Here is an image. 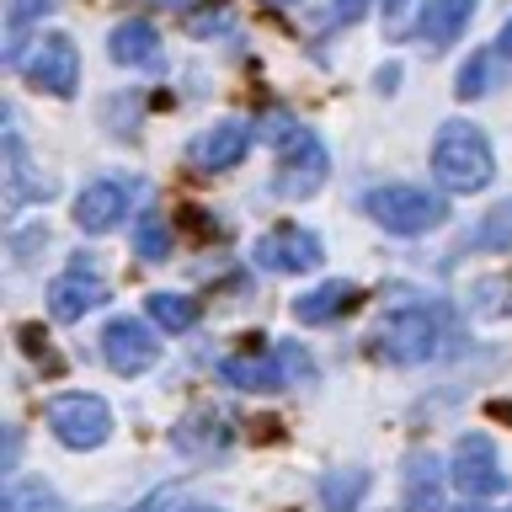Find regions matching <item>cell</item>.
<instances>
[{
	"label": "cell",
	"instance_id": "5b68a950",
	"mask_svg": "<svg viewBox=\"0 0 512 512\" xmlns=\"http://www.w3.org/2000/svg\"><path fill=\"white\" fill-rule=\"evenodd\" d=\"M48 432L64 448H102L112 438V411L102 395H54L48 400Z\"/></svg>",
	"mask_w": 512,
	"mask_h": 512
},
{
	"label": "cell",
	"instance_id": "9a60e30c",
	"mask_svg": "<svg viewBox=\"0 0 512 512\" xmlns=\"http://www.w3.org/2000/svg\"><path fill=\"white\" fill-rule=\"evenodd\" d=\"M470 16H475V0H427L422 22H416V38L427 48H448V43L464 38Z\"/></svg>",
	"mask_w": 512,
	"mask_h": 512
},
{
	"label": "cell",
	"instance_id": "f1b7e54d",
	"mask_svg": "<svg viewBox=\"0 0 512 512\" xmlns=\"http://www.w3.org/2000/svg\"><path fill=\"white\" fill-rule=\"evenodd\" d=\"M496 54H502V59H512V22L502 27V38H496Z\"/></svg>",
	"mask_w": 512,
	"mask_h": 512
},
{
	"label": "cell",
	"instance_id": "4316f807",
	"mask_svg": "<svg viewBox=\"0 0 512 512\" xmlns=\"http://www.w3.org/2000/svg\"><path fill=\"white\" fill-rule=\"evenodd\" d=\"M134 512H219V507H208V502H192V496H155V502H144Z\"/></svg>",
	"mask_w": 512,
	"mask_h": 512
},
{
	"label": "cell",
	"instance_id": "7a4b0ae2",
	"mask_svg": "<svg viewBox=\"0 0 512 512\" xmlns=\"http://www.w3.org/2000/svg\"><path fill=\"white\" fill-rule=\"evenodd\" d=\"M443 342H448V326L438 304H395L390 315H379V331H374L379 358L390 363H427L443 352Z\"/></svg>",
	"mask_w": 512,
	"mask_h": 512
},
{
	"label": "cell",
	"instance_id": "52a82bcc",
	"mask_svg": "<svg viewBox=\"0 0 512 512\" xmlns=\"http://www.w3.org/2000/svg\"><path fill=\"white\" fill-rule=\"evenodd\" d=\"M22 75L38 91H48V96H75V86H80V48H75V38L43 32V38L32 43V54L22 59Z\"/></svg>",
	"mask_w": 512,
	"mask_h": 512
},
{
	"label": "cell",
	"instance_id": "8fae6325",
	"mask_svg": "<svg viewBox=\"0 0 512 512\" xmlns=\"http://www.w3.org/2000/svg\"><path fill=\"white\" fill-rule=\"evenodd\" d=\"M128 198H134V187L118 182V176H102V182H86L75 198V224L86 235H107L118 230L123 214H128Z\"/></svg>",
	"mask_w": 512,
	"mask_h": 512
},
{
	"label": "cell",
	"instance_id": "cb8c5ba5",
	"mask_svg": "<svg viewBox=\"0 0 512 512\" xmlns=\"http://www.w3.org/2000/svg\"><path fill=\"white\" fill-rule=\"evenodd\" d=\"M406 502L416 507V512H443L438 507V464L432 459H411V475H406Z\"/></svg>",
	"mask_w": 512,
	"mask_h": 512
},
{
	"label": "cell",
	"instance_id": "d6986e66",
	"mask_svg": "<svg viewBox=\"0 0 512 512\" xmlns=\"http://www.w3.org/2000/svg\"><path fill=\"white\" fill-rule=\"evenodd\" d=\"M6 512H70V507H64V496L54 486L22 475V480H11V486H6Z\"/></svg>",
	"mask_w": 512,
	"mask_h": 512
},
{
	"label": "cell",
	"instance_id": "9c48e42d",
	"mask_svg": "<svg viewBox=\"0 0 512 512\" xmlns=\"http://www.w3.org/2000/svg\"><path fill=\"white\" fill-rule=\"evenodd\" d=\"M256 267L262 272H315L326 246H320L315 230H299V224H272L267 235H256Z\"/></svg>",
	"mask_w": 512,
	"mask_h": 512
},
{
	"label": "cell",
	"instance_id": "8992f818",
	"mask_svg": "<svg viewBox=\"0 0 512 512\" xmlns=\"http://www.w3.org/2000/svg\"><path fill=\"white\" fill-rule=\"evenodd\" d=\"M448 480L464 491V496H502L512 480L502 470V454L486 432H464L459 448H454V464H448Z\"/></svg>",
	"mask_w": 512,
	"mask_h": 512
},
{
	"label": "cell",
	"instance_id": "4dcf8cb0",
	"mask_svg": "<svg viewBox=\"0 0 512 512\" xmlns=\"http://www.w3.org/2000/svg\"><path fill=\"white\" fill-rule=\"evenodd\" d=\"M144 6H166V11H182V6H192V0H144Z\"/></svg>",
	"mask_w": 512,
	"mask_h": 512
},
{
	"label": "cell",
	"instance_id": "ba28073f",
	"mask_svg": "<svg viewBox=\"0 0 512 512\" xmlns=\"http://www.w3.org/2000/svg\"><path fill=\"white\" fill-rule=\"evenodd\" d=\"M102 358H107L112 374H123V379L155 368V358H160L155 326H150V320H139V315H112L107 331H102Z\"/></svg>",
	"mask_w": 512,
	"mask_h": 512
},
{
	"label": "cell",
	"instance_id": "4fadbf2b",
	"mask_svg": "<svg viewBox=\"0 0 512 512\" xmlns=\"http://www.w3.org/2000/svg\"><path fill=\"white\" fill-rule=\"evenodd\" d=\"M107 54L118 59L123 70H160V64H166L160 32L144 22V16H123V22L107 32Z\"/></svg>",
	"mask_w": 512,
	"mask_h": 512
},
{
	"label": "cell",
	"instance_id": "484cf974",
	"mask_svg": "<svg viewBox=\"0 0 512 512\" xmlns=\"http://www.w3.org/2000/svg\"><path fill=\"white\" fill-rule=\"evenodd\" d=\"M278 358H283V368H288V379H315V363H310V352H304L299 342H278Z\"/></svg>",
	"mask_w": 512,
	"mask_h": 512
},
{
	"label": "cell",
	"instance_id": "e0dca14e",
	"mask_svg": "<svg viewBox=\"0 0 512 512\" xmlns=\"http://www.w3.org/2000/svg\"><path fill=\"white\" fill-rule=\"evenodd\" d=\"M48 187L38 171H32V160H27V150H22V134H6V203L11 208H27V203H43L48 198Z\"/></svg>",
	"mask_w": 512,
	"mask_h": 512
},
{
	"label": "cell",
	"instance_id": "f546056e",
	"mask_svg": "<svg viewBox=\"0 0 512 512\" xmlns=\"http://www.w3.org/2000/svg\"><path fill=\"white\" fill-rule=\"evenodd\" d=\"M379 6H384V16H390V22H395V16H400V11H406V6H411V0H379Z\"/></svg>",
	"mask_w": 512,
	"mask_h": 512
},
{
	"label": "cell",
	"instance_id": "6da1fadb",
	"mask_svg": "<svg viewBox=\"0 0 512 512\" xmlns=\"http://www.w3.org/2000/svg\"><path fill=\"white\" fill-rule=\"evenodd\" d=\"M491 176H496V155H491L486 128L448 118L438 128V139H432V182L443 192H480L491 187Z\"/></svg>",
	"mask_w": 512,
	"mask_h": 512
},
{
	"label": "cell",
	"instance_id": "1f68e13d",
	"mask_svg": "<svg viewBox=\"0 0 512 512\" xmlns=\"http://www.w3.org/2000/svg\"><path fill=\"white\" fill-rule=\"evenodd\" d=\"M272 6H299V0H272Z\"/></svg>",
	"mask_w": 512,
	"mask_h": 512
},
{
	"label": "cell",
	"instance_id": "d4e9b609",
	"mask_svg": "<svg viewBox=\"0 0 512 512\" xmlns=\"http://www.w3.org/2000/svg\"><path fill=\"white\" fill-rule=\"evenodd\" d=\"M48 6H59V0H6V27H11V43H16V32H22L27 22H38V16Z\"/></svg>",
	"mask_w": 512,
	"mask_h": 512
},
{
	"label": "cell",
	"instance_id": "603a6c76",
	"mask_svg": "<svg viewBox=\"0 0 512 512\" xmlns=\"http://www.w3.org/2000/svg\"><path fill=\"white\" fill-rule=\"evenodd\" d=\"M496 86H502V59H496V54H470V64L459 70V86L454 91L470 102V96H486Z\"/></svg>",
	"mask_w": 512,
	"mask_h": 512
},
{
	"label": "cell",
	"instance_id": "5bb4252c",
	"mask_svg": "<svg viewBox=\"0 0 512 512\" xmlns=\"http://www.w3.org/2000/svg\"><path fill=\"white\" fill-rule=\"evenodd\" d=\"M219 379L235 384V390H288V368L278 358V347L272 352H235V358L219 363Z\"/></svg>",
	"mask_w": 512,
	"mask_h": 512
},
{
	"label": "cell",
	"instance_id": "83f0119b",
	"mask_svg": "<svg viewBox=\"0 0 512 512\" xmlns=\"http://www.w3.org/2000/svg\"><path fill=\"white\" fill-rule=\"evenodd\" d=\"M368 6H374V0H331V16L336 22H358Z\"/></svg>",
	"mask_w": 512,
	"mask_h": 512
},
{
	"label": "cell",
	"instance_id": "44dd1931",
	"mask_svg": "<svg viewBox=\"0 0 512 512\" xmlns=\"http://www.w3.org/2000/svg\"><path fill=\"white\" fill-rule=\"evenodd\" d=\"M134 256H144V262H166L171 256V224H166V214H139L134 219Z\"/></svg>",
	"mask_w": 512,
	"mask_h": 512
},
{
	"label": "cell",
	"instance_id": "ac0fdd59",
	"mask_svg": "<svg viewBox=\"0 0 512 512\" xmlns=\"http://www.w3.org/2000/svg\"><path fill=\"white\" fill-rule=\"evenodd\" d=\"M203 315V304L192 294H171V288H160V294H150V320L160 331H192Z\"/></svg>",
	"mask_w": 512,
	"mask_h": 512
},
{
	"label": "cell",
	"instance_id": "3957f363",
	"mask_svg": "<svg viewBox=\"0 0 512 512\" xmlns=\"http://www.w3.org/2000/svg\"><path fill=\"white\" fill-rule=\"evenodd\" d=\"M363 214L390 235H427L448 219V198L416 182H384L363 198Z\"/></svg>",
	"mask_w": 512,
	"mask_h": 512
},
{
	"label": "cell",
	"instance_id": "7c38bea8",
	"mask_svg": "<svg viewBox=\"0 0 512 512\" xmlns=\"http://www.w3.org/2000/svg\"><path fill=\"white\" fill-rule=\"evenodd\" d=\"M246 150H251V123L224 118L214 128H203V134L192 139L187 155H192V166H198V171H230V166L246 160Z\"/></svg>",
	"mask_w": 512,
	"mask_h": 512
},
{
	"label": "cell",
	"instance_id": "30bf717a",
	"mask_svg": "<svg viewBox=\"0 0 512 512\" xmlns=\"http://www.w3.org/2000/svg\"><path fill=\"white\" fill-rule=\"evenodd\" d=\"M102 299H107V283H102V272H96L91 262H70L54 283H48V315L54 320H80Z\"/></svg>",
	"mask_w": 512,
	"mask_h": 512
},
{
	"label": "cell",
	"instance_id": "ffe728a7",
	"mask_svg": "<svg viewBox=\"0 0 512 512\" xmlns=\"http://www.w3.org/2000/svg\"><path fill=\"white\" fill-rule=\"evenodd\" d=\"M464 246L470 251H507L512 246V198L496 203L491 214H480V224L464 235Z\"/></svg>",
	"mask_w": 512,
	"mask_h": 512
},
{
	"label": "cell",
	"instance_id": "2e32d148",
	"mask_svg": "<svg viewBox=\"0 0 512 512\" xmlns=\"http://www.w3.org/2000/svg\"><path fill=\"white\" fill-rule=\"evenodd\" d=\"M352 304H358V283L331 278V283H320V288H310V294L294 299V320H299V326H326V320L347 315Z\"/></svg>",
	"mask_w": 512,
	"mask_h": 512
},
{
	"label": "cell",
	"instance_id": "7402d4cb",
	"mask_svg": "<svg viewBox=\"0 0 512 512\" xmlns=\"http://www.w3.org/2000/svg\"><path fill=\"white\" fill-rule=\"evenodd\" d=\"M363 491H368V470H342V475L320 480V502H326V512H352L363 502Z\"/></svg>",
	"mask_w": 512,
	"mask_h": 512
},
{
	"label": "cell",
	"instance_id": "277c9868",
	"mask_svg": "<svg viewBox=\"0 0 512 512\" xmlns=\"http://www.w3.org/2000/svg\"><path fill=\"white\" fill-rule=\"evenodd\" d=\"M267 139H272V150H278V192L283 198H310L331 171V155H326V144H320V134L304 123L278 118V128H267Z\"/></svg>",
	"mask_w": 512,
	"mask_h": 512
}]
</instances>
